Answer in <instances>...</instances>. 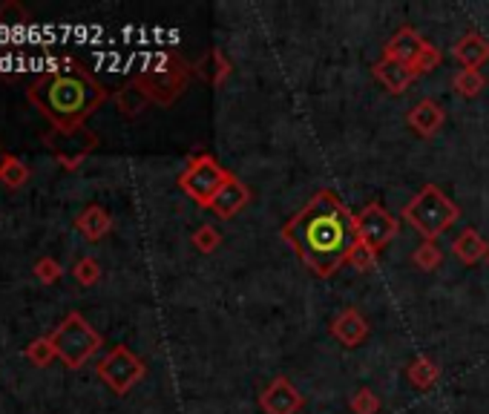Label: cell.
<instances>
[{"label":"cell","instance_id":"6da1fadb","mask_svg":"<svg viewBox=\"0 0 489 414\" xmlns=\"http://www.w3.org/2000/svg\"><path fill=\"white\" fill-rule=\"evenodd\" d=\"M280 236L311 273L328 280L348 262L351 250H355L357 225L355 213L343 205L335 190H320L293 219H288Z\"/></svg>","mask_w":489,"mask_h":414},{"label":"cell","instance_id":"7a4b0ae2","mask_svg":"<svg viewBox=\"0 0 489 414\" xmlns=\"http://www.w3.org/2000/svg\"><path fill=\"white\" fill-rule=\"evenodd\" d=\"M27 98L49 118L52 127H84L87 118L107 101V90L87 69L72 64L69 69L44 72L32 81Z\"/></svg>","mask_w":489,"mask_h":414},{"label":"cell","instance_id":"3957f363","mask_svg":"<svg viewBox=\"0 0 489 414\" xmlns=\"http://www.w3.org/2000/svg\"><path fill=\"white\" fill-rule=\"evenodd\" d=\"M403 216H406V222L423 236V242H435L443 230H449L458 222V205L449 199L441 187L426 185L415 199L406 205Z\"/></svg>","mask_w":489,"mask_h":414},{"label":"cell","instance_id":"277c9868","mask_svg":"<svg viewBox=\"0 0 489 414\" xmlns=\"http://www.w3.org/2000/svg\"><path fill=\"white\" fill-rule=\"evenodd\" d=\"M49 340L67 368H84V363H90L98 354V348L104 345L101 334H98L78 311L67 313L61 325L49 334Z\"/></svg>","mask_w":489,"mask_h":414},{"label":"cell","instance_id":"5b68a950","mask_svg":"<svg viewBox=\"0 0 489 414\" xmlns=\"http://www.w3.org/2000/svg\"><path fill=\"white\" fill-rule=\"evenodd\" d=\"M228 179H230V173L213 159V155H196L187 165V170L179 175V185L196 205L210 210V202L217 199V193L222 190Z\"/></svg>","mask_w":489,"mask_h":414},{"label":"cell","instance_id":"8992f818","mask_svg":"<svg viewBox=\"0 0 489 414\" xmlns=\"http://www.w3.org/2000/svg\"><path fill=\"white\" fill-rule=\"evenodd\" d=\"M44 144L58 159V165L67 170H75L95 150L98 135L90 133L87 127H52L44 135Z\"/></svg>","mask_w":489,"mask_h":414},{"label":"cell","instance_id":"52a82bcc","mask_svg":"<svg viewBox=\"0 0 489 414\" xmlns=\"http://www.w3.org/2000/svg\"><path fill=\"white\" fill-rule=\"evenodd\" d=\"M98 377H101L115 394H127L144 377V363L135 357L127 345H115L107 357L98 360Z\"/></svg>","mask_w":489,"mask_h":414},{"label":"cell","instance_id":"ba28073f","mask_svg":"<svg viewBox=\"0 0 489 414\" xmlns=\"http://www.w3.org/2000/svg\"><path fill=\"white\" fill-rule=\"evenodd\" d=\"M185 81H187V69L170 55L165 58L162 69H144V72H139V78H135V84H139L150 95V101H155V104H173L175 98L182 95Z\"/></svg>","mask_w":489,"mask_h":414},{"label":"cell","instance_id":"9c48e42d","mask_svg":"<svg viewBox=\"0 0 489 414\" xmlns=\"http://www.w3.org/2000/svg\"><path fill=\"white\" fill-rule=\"evenodd\" d=\"M355 225H357V242H363L375 253L383 250L400 230L395 216L380 205H368L360 213H355Z\"/></svg>","mask_w":489,"mask_h":414},{"label":"cell","instance_id":"30bf717a","mask_svg":"<svg viewBox=\"0 0 489 414\" xmlns=\"http://www.w3.org/2000/svg\"><path fill=\"white\" fill-rule=\"evenodd\" d=\"M303 403H305L303 394L297 391V386H293L288 377L271 380L260 394V406H262L265 414H300Z\"/></svg>","mask_w":489,"mask_h":414},{"label":"cell","instance_id":"8fae6325","mask_svg":"<svg viewBox=\"0 0 489 414\" xmlns=\"http://www.w3.org/2000/svg\"><path fill=\"white\" fill-rule=\"evenodd\" d=\"M426 44H429L426 37H420L415 29L403 27V29H398L395 35L388 37V44H386V49H383V58L403 64L406 69H412L415 61L420 58V52L426 49Z\"/></svg>","mask_w":489,"mask_h":414},{"label":"cell","instance_id":"7c38bea8","mask_svg":"<svg viewBox=\"0 0 489 414\" xmlns=\"http://www.w3.org/2000/svg\"><path fill=\"white\" fill-rule=\"evenodd\" d=\"M331 337L343 343L345 348H355L368 337V323L357 308H345L337 313L335 323H331Z\"/></svg>","mask_w":489,"mask_h":414},{"label":"cell","instance_id":"4fadbf2b","mask_svg":"<svg viewBox=\"0 0 489 414\" xmlns=\"http://www.w3.org/2000/svg\"><path fill=\"white\" fill-rule=\"evenodd\" d=\"M250 202V190L237 179V175H230V179L222 185V190L217 193V199L210 202V210L219 216V219H233L237 213H242Z\"/></svg>","mask_w":489,"mask_h":414},{"label":"cell","instance_id":"5bb4252c","mask_svg":"<svg viewBox=\"0 0 489 414\" xmlns=\"http://www.w3.org/2000/svg\"><path fill=\"white\" fill-rule=\"evenodd\" d=\"M452 55L463 69H481L489 61V41L478 32H469L452 47Z\"/></svg>","mask_w":489,"mask_h":414},{"label":"cell","instance_id":"9a60e30c","mask_svg":"<svg viewBox=\"0 0 489 414\" xmlns=\"http://www.w3.org/2000/svg\"><path fill=\"white\" fill-rule=\"evenodd\" d=\"M75 228H78V233L84 236V239L98 242V239H104V236L110 233L112 219H110V213L101 205H90V207H84L81 213L75 216Z\"/></svg>","mask_w":489,"mask_h":414},{"label":"cell","instance_id":"2e32d148","mask_svg":"<svg viewBox=\"0 0 489 414\" xmlns=\"http://www.w3.org/2000/svg\"><path fill=\"white\" fill-rule=\"evenodd\" d=\"M371 72H375V78L391 95H403L409 90V84H412V78H415L412 69H406L398 61H388V58H380V61L371 67Z\"/></svg>","mask_w":489,"mask_h":414},{"label":"cell","instance_id":"e0dca14e","mask_svg":"<svg viewBox=\"0 0 489 414\" xmlns=\"http://www.w3.org/2000/svg\"><path fill=\"white\" fill-rule=\"evenodd\" d=\"M443 110L435 101H420L409 110V127H412L420 138H432L443 127Z\"/></svg>","mask_w":489,"mask_h":414},{"label":"cell","instance_id":"ac0fdd59","mask_svg":"<svg viewBox=\"0 0 489 414\" xmlns=\"http://www.w3.org/2000/svg\"><path fill=\"white\" fill-rule=\"evenodd\" d=\"M452 253L458 256V260H461L463 265H475V262L486 260V256H489V248H486V242L478 236V230L463 228V230L455 236Z\"/></svg>","mask_w":489,"mask_h":414},{"label":"cell","instance_id":"d6986e66","mask_svg":"<svg viewBox=\"0 0 489 414\" xmlns=\"http://www.w3.org/2000/svg\"><path fill=\"white\" fill-rule=\"evenodd\" d=\"M115 104H119V110L127 118H135V115H142V110L150 104V95L133 81V84H127V87H122L119 92H115Z\"/></svg>","mask_w":489,"mask_h":414},{"label":"cell","instance_id":"ffe728a7","mask_svg":"<svg viewBox=\"0 0 489 414\" xmlns=\"http://www.w3.org/2000/svg\"><path fill=\"white\" fill-rule=\"evenodd\" d=\"M438 377H441V368L429 357H418V360H412V366H409V380H412V386H418V388L435 386Z\"/></svg>","mask_w":489,"mask_h":414},{"label":"cell","instance_id":"44dd1931","mask_svg":"<svg viewBox=\"0 0 489 414\" xmlns=\"http://www.w3.org/2000/svg\"><path fill=\"white\" fill-rule=\"evenodd\" d=\"M484 84H486V81H484L481 69H461V72L455 75V81H452L455 92L463 95V98H475V95H481Z\"/></svg>","mask_w":489,"mask_h":414},{"label":"cell","instance_id":"7402d4cb","mask_svg":"<svg viewBox=\"0 0 489 414\" xmlns=\"http://www.w3.org/2000/svg\"><path fill=\"white\" fill-rule=\"evenodd\" d=\"M222 245V233L213 225H199L193 230V248L199 253H213Z\"/></svg>","mask_w":489,"mask_h":414},{"label":"cell","instance_id":"603a6c76","mask_svg":"<svg viewBox=\"0 0 489 414\" xmlns=\"http://www.w3.org/2000/svg\"><path fill=\"white\" fill-rule=\"evenodd\" d=\"M55 357L58 354H55V345H52L49 337H37L27 345V360L35 363V366H49Z\"/></svg>","mask_w":489,"mask_h":414},{"label":"cell","instance_id":"cb8c5ba5","mask_svg":"<svg viewBox=\"0 0 489 414\" xmlns=\"http://www.w3.org/2000/svg\"><path fill=\"white\" fill-rule=\"evenodd\" d=\"M29 179V167L21 162V159H15V155H9V162L4 167V173H0V182H4L6 187H24Z\"/></svg>","mask_w":489,"mask_h":414},{"label":"cell","instance_id":"d4e9b609","mask_svg":"<svg viewBox=\"0 0 489 414\" xmlns=\"http://www.w3.org/2000/svg\"><path fill=\"white\" fill-rule=\"evenodd\" d=\"M441 260H443V253H441V248H438L435 242H423V245H418L415 253H412V262H415L420 271H435V268L441 265Z\"/></svg>","mask_w":489,"mask_h":414},{"label":"cell","instance_id":"484cf974","mask_svg":"<svg viewBox=\"0 0 489 414\" xmlns=\"http://www.w3.org/2000/svg\"><path fill=\"white\" fill-rule=\"evenodd\" d=\"M72 276L78 280V285L90 288V285H95L98 280H101V265H98V262L92 260V256H84V260H78V262H75Z\"/></svg>","mask_w":489,"mask_h":414},{"label":"cell","instance_id":"4316f807","mask_svg":"<svg viewBox=\"0 0 489 414\" xmlns=\"http://www.w3.org/2000/svg\"><path fill=\"white\" fill-rule=\"evenodd\" d=\"M29 21V12L17 0H4L0 4V27H24Z\"/></svg>","mask_w":489,"mask_h":414},{"label":"cell","instance_id":"83f0119b","mask_svg":"<svg viewBox=\"0 0 489 414\" xmlns=\"http://www.w3.org/2000/svg\"><path fill=\"white\" fill-rule=\"evenodd\" d=\"M348 406H351V411H355V414H377L380 411V400H377V394L371 388H357Z\"/></svg>","mask_w":489,"mask_h":414},{"label":"cell","instance_id":"f1b7e54d","mask_svg":"<svg viewBox=\"0 0 489 414\" xmlns=\"http://www.w3.org/2000/svg\"><path fill=\"white\" fill-rule=\"evenodd\" d=\"M61 273H64V268L58 265L52 256H44V260L35 262V276H37V282H44V285L58 282V280H61Z\"/></svg>","mask_w":489,"mask_h":414},{"label":"cell","instance_id":"f546056e","mask_svg":"<svg viewBox=\"0 0 489 414\" xmlns=\"http://www.w3.org/2000/svg\"><path fill=\"white\" fill-rule=\"evenodd\" d=\"M438 64H441V49L432 47V44H426V49L420 52V58H418L415 67H412V75H426V72L438 69Z\"/></svg>","mask_w":489,"mask_h":414},{"label":"cell","instance_id":"4dcf8cb0","mask_svg":"<svg viewBox=\"0 0 489 414\" xmlns=\"http://www.w3.org/2000/svg\"><path fill=\"white\" fill-rule=\"evenodd\" d=\"M375 262H377V253L371 250V248H366L363 242H357V245H355V250H351V256H348V265H355L357 271H368V268H375Z\"/></svg>","mask_w":489,"mask_h":414},{"label":"cell","instance_id":"1f68e13d","mask_svg":"<svg viewBox=\"0 0 489 414\" xmlns=\"http://www.w3.org/2000/svg\"><path fill=\"white\" fill-rule=\"evenodd\" d=\"M213 58H217V75H213V81H217V84H222V78L230 72V64L225 61V55H222V52H217Z\"/></svg>","mask_w":489,"mask_h":414},{"label":"cell","instance_id":"d6a6232c","mask_svg":"<svg viewBox=\"0 0 489 414\" xmlns=\"http://www.w3.org/2000/svg\"><path fill=\"white\" fill-rule=\"evenodd\" d=\"M6 162H9V153L4 150V144H0V173H4V167H6Z\"/></svg>","mask_w":489,"mask_h":414}]
</instances>
